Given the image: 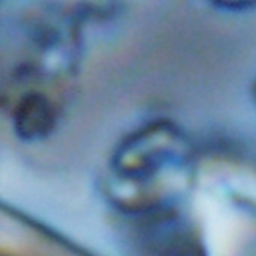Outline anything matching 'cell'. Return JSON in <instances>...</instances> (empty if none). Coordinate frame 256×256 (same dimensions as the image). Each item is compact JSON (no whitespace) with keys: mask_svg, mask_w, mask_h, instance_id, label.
Segmentation results:
<instances>
[{"mask_svg":"<svg viewBox=\"0 0 256 256\" xmlns=\"http://www.w3.org/2000/svg\"><path fill=\"white\" fill-rule=\"evenodd\" d=\"M16 133L26 140L48 136L56 124L54 108L50 101L40 94L26 95L16 110Z\"/></svg>","mask_w":256,"mask_h":256,"instance_id":"6da1fadb","label":"cell"}]
</instances>
